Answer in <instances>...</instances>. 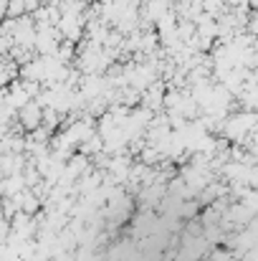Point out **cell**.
<instances>
[{
    "label": "cell",
    "mask_w": 258,
    "mask_h": 261,
    "mask_svg": "<svg viewBox=\"0 0 258 261\" xmlns=\"http://www.w3.org/2000/svg\"><path fill=\"white\" fill-rule=\"evenodd\" d=\"M220 231L203 195L162 188L139 195L101 233L96 261H213Z\"/></svg>",
    "instance_id": "6da1fadb"
}]
</instances>
